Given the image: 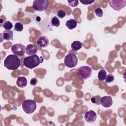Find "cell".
I'll list each match as a JSON object with an SVG mask.
<instances>
[{"label":"cell","instance_id":"cell-1","mask_svg":"<svg viewBox=\"0 0 126 126\" xmlns=\"http://www.w3.org/2000/svg\"><path fill=\"white\" fill-rule=\"evenodd\" d=\"M43 60L44 59L42 57L39 58L36 54L29 56L24 58L23 64L28 68L32 69L37 66L40 63H42Z\"/></svg>","mask_w":126,"mask_h":126},{"label":"cell","instance_id":"cell-2","mask_svg":"<svg viewBox=\"0 0 126 126\" xmlns=\"http://www.w3.org/2000/svg\"><path fill=\"white\" fill-rule=\"evenodd\" d=\"M4 65L8 69L16 70L20 65V60L15 55H9L4 60Z\"/></svg>","mask_w":126,"mask_h":126},{"label":"cell","instance_id":"cell-3","mask_svg":"<svg viewBox=\"0 0 126 126\" xmlns=\"http://www.w3.org/2000/svg\"><path fill=\"white\" fill-rule=\"evenodd\" d=\"M22 106L24 111L27 114L32 113L36 108V104L34 100L32 99H27L24 100Z\"/></svg>","mask_w":126,"mask_h":126},{"label":"cell","instance_id":"cell-4","mask_svg":"<svg viewBox=\"0 0 126 126\" xmlns=\"http://www.w3.org/2000/svg\"><path fill=\"white\" fill-rule=\"evenodd\" d=\"M92 74V69L89 66H81L77 69L78 77L82 80H86L90 78Z\"/></svg>","mask_w":126,"mask_h":126},{"label":"cell","instance_id":"cell-5","mask_svg":"<svg viewBox=\"0 0 126 126\" xmlns=\"http://www.w3.org/2000/svg\"><path fill=\"white\" fill-rule=\"evenodd\" d=\"M78 63V59L75 55L69 53L65 56L64 59V65L69 68L75 67Z\"/></svg>","mask_w":126,"mask_h":126},{"label":"cell","instance_id":"cell-6","mask_svg":"<svg viewBox=\"0 0 126 126\" xmlns=\"http://www.w3.org/2000/svg\"><path fill=\"white\" fill-rule=\"evenodd\" d=\"M49 5L48 0H34L32 3V7L38 11H42L47 9Z\"/></svg>","mask_w":126,"mask_h":126},{"label":"cell","instance_id":"cell-7","mask_svg":"<svg viewBox=\"0 0 126 126\" xmlns=\"http://www.w3.org/2000/svg\"><path fill=\"white\" fill-rule=\"evenodd\" d=\"M26 47L21 43L15 44L11 47V51L17 57H22L26 52Z\"/></svg>","mask_w":126,"mask_h":126},{"label":"cell","instance_id":"cell-8","mask_svg":"<svg viewBox=\"0 0 126 126\" xmlns=\"http://www.w3.org/2000/svg\"><path fill=\"white\" fill-rule=\"evenodd\" d=\"M110 6L114 10L120 11L126 5V0H114L109 2Z\"/></svg>","mask_w":126,"mask_h":126},{"label":"cell","instance_id":"cell-9","mask_svg":"<svg viewBox=\"0 0 126 126\" xmlns=\"http://www.w3.org/2000/svg\"><path fill=\"white\" fill-rule=\"evenodd\" d=\"M84 118L87 123H93L94 122L96 119V114L94 111L90 110L85 113Z\"/></svg>","mask_w":126,"mask_h":126},{"label":"cell","instance_id":"cell-10","mask_svg":"<svg viewBox=\"0 0 126 126\" xmlns=\"http://www.w3.org/2000/svg\"><path fill=\"white\" fill-rule=\"evenodd\" d=\"M112 103L113 100L111 96H104L101 97L100 99V104L104 107H110L112 105Z\"/></svg>","mask_w":126,"mask_h":126},{"label":"cell","instance_id":"cell-11","mask_svg":"<svg viewBox=\"0 0 126 126\" xmlns=\"http://www.w3.org/2000/svg\"><path fill=\"white\" fill-rule=\"evenodd\" d=\"M37 44L40 47L43 48L47 47L49 44V40L48 38L45 36H39L36 41Z\"/></svg>","mask_w":126,"mask_h":126},{"label":"cell","instance_id":"cell-12","mask_svg":"<svg viewBox=\"0 0 126 126\" xmlns=\"http://www.w3.org/2000/svg\"><path fill=\"white\" fill-rule=\"evenodd\" d=\"M37 48L34 44H29L26 47V52L28 55L32 56L35 55L37 52Z\"/></svg>","mask_w":126,"mask_h":126},{"label":"cell","instance_id":"cell-13","mask_svg":"<svg viewBox=\"0 0 126 126\" xmlns=\"http://www.w3.org/2000/svg\"><path fill=\"white\" fill-rule=\"evenodd\" d=\"M16 84L18 87L20 88H24L26 87L27 84V79L23 76L18 77L17 79Z\"/></svg>","mask_w":126,"mask_h":126},{"label":"cell","instance_id":"cell-14","mask_svg":"<svg viewBox=\"0 0 126 126\" xmlns=\"http://www.w3.org/2000/svg\"><path fill=\"white\" fill-rule=\"evenodd\" d=\"M77 22L73 19H71L67 20L65 23V26L69 30H72L75 28L77 26Z\"/></svg>","mask_w":126,"mask_h":126},{"label":"cell","instance_id":"cell-15","mask_svg":"<svg viewBox=\"0 0 126 126\" xmlns=\"http://www.w3.org/2000/svg\"><path fill=\"white\" fill-rule=\"evenodd\" d=\"M13 32L10 30H5L2 32V38L6 40H9L13 37Z\"/></svg>","mask_w":126,"mask_h":126},{"label":"cell","instance_id":"cell-16","mask_svg":"<svg viewBox=\"0 0 126 126\" xmlns=\"http://www.w3.org/2000/svg\"><path fill=\"white\" fill-rule=\"evenodd\" d=\"M82 43L80 41H74L71 44V49L73 51H77L82 47Z\"/></svg>","mask_w":126,"mask_h":126},{"label":"cell","instance_id":"cell-17","mask_svg":"<svg viewBox=\"0 0 126 126\" xmlns=\"http://www.w3.org/2000/svg\"><path fill=\"white\" fill-rule=\"evenodd\" d=\"M106 75H107L106 71L104 69H101L98 72L97 77L99 80L103 81L105 80Z\"/></svg>","mask_w":126,"mask_h":126},{"label":"cell","instance_id":"cell-18","mask_svg":"<svg viewBox=\"0 0 126 126\" xmlns=\"http://www.w3.org/2000/svg\"><path fill=\"white\" fill-rule=\"evenodd\" d=\"M51 25L53 26H55V27H59L60 25V21L59 19V18L56 17V16H54L53 17L52 19H51Z\"/></svg>","mask_w":126,"mask_h":126},{"label":"cell","instance_id":"cell-19","mask_svg":"<svg viewBox=\"0 0 126 126\" xmlns=\"http://www.w3.org/2000/svg\"><path fill=\"white\" fill-rule=\"evenodd\" d=\"M101 98V97L100 95H95L94 96H93L91 98V100L93 103L95 104L96 105L100 104V99Z\"/></svg>","mask_w":126,"mask_h":126},{"label":"cell","instance_id":"cell-20","mask_svg":"<svg viewBox=\"0 0 126 126\" xmlns=\"http://www.w3.org/2000/svg\"><path fill=\"white\" fill-rule=\"evenodd\" d=\"M2 27L6 30H10L13 27V25L11 22L9 21H5L2 25Z\"/></svg>","mask_w":126,"mask_h":126},{"label":"cell","instance_id":"cell-21","mask_svg":"<svg viewBox=\"0 0 126 126\" xmlns=\"http://www.w3.org/2000/svg\"><path fill=\"white\" fill-rule=\"evenodd\" d=\"M14 30L17 32H21L23 30V25L20 22H17L14 25Z\"/></svg>","mask_w":126,"mask_h":126},{"label":"cell","instance_id":"cell-22","mask_svg":"<svg viewBox=\"0 0 126 126\" xmlns=\"http://www.w3.org/2000/svg\"><path fill=\"white\" fill-rule=\"evenodd\" d=\"M114 79H115L114 76L112 74H109L106 75L105 80L106 83H111L114 80Z\"/></svg>","mask_w":126,"mask_h":126},{"label":"cell","instance_id":"cell-23","mask_svg":"<svg viewBox=\"0 0 126 126\" xmlns=\"http://www.w3.org/2000/svg\"><path fill=\"white\" fill-rule=\"evenodd\" d=\"M94 13L95 15L98 17H101L103 15V12L100 8H96L94 10Z\"/></svg>","mask_w":126,"mask_h":126},{"label":"cell","instance_id":"cell-24","mask_svg":"<svg viewBox=\"0 0 126 126\" xmlns=\"http://www.w3.org/2000/svg\"><path fill=\"white\" fill-rule=\"evenodd\" d=\"M57 16L60 18H63L66 15V12L65 10L63 9L59 10L57 13Z\"/></svg>","mask_w":126,"mask_h":126},{"label":"cell","instance_id":"cell-25","mask_svg":"<svg viewBox=\"0 0 126 126\" xmlns=\"http://www.w3.org/2000/svg\"><path fill=\"white\" fill-rule=\"evenodd\" d=\"M67 2L70 6L71 7H76L78 5L79 1L78 0H67Z\"/></svg>","mask_w":126,"mask_h":126},{"label":"cell","instance_id":"cell-26","mask_svg":"<svg viewBox=\"0 0 126 126\" xmlns=\"http://www.w3.org/2000/svg\"><path fill=\"white\" fill-rule=\"evenodd\" d=\"M80 1L82 3H83V4L88 5V4H92L93 2H94V0H80Z\"/></svg>","mask_w":126,"mask_h":126},{"label":"cell","instance_id":"cell-27","mask_svg":"<svg viewBox=\"0 0 126 126\" xmlns=\"http://www.w3.org/2000/svg\"><path fill=\"white\" fill-rule=\"evenodd\" d=\"M37 83V79L36 78H32L30 80V84L32 86H35Z\"/></svg>","mask_w":126,"mask_h":126}]
</instances>
